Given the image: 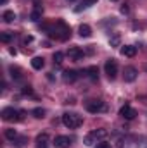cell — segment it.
Wrapping results in <instances>:
<instances>
[{
    "instance_id": "obj_3",
    "label": "cell",
    "mask_w": 147,
    "mask_h": 148,
    "mask_svg": "<svg viewBox=\"0 0 147 148\" xmlns=\"http://www.w3.org/2000/svg\"><path fill=\"white\" fill-rule=\"evenodd\" d=\"M107 136V131L106 129H97V131H92V133H88L87 136H85V145L87 147H92L97 140H102V138H106Z\"/></svg>"
},
{
    "instance_id": "obj_6",
    "label": "cell",
    "mask_w": 147,
    "mask_h": 148,
    "mask_svg": "<svg viewBox=\"0 0 147 148\" xmlns=\"http://www.w3.org/2000/svg\"><path fill=\"white\" fill-rule=\"evenodd\" d=\"M104 71H106V74H107L109 79H114L116 74H118V62H116L114 59L106 60V64H104Z\"/></svg>"
},
{
    "instance_id": "obj_2",
    "label": "cell",
    "mask_w": 147,
    "mask_h": 148,
    "mask_svg": "<svg viewBox=\"0 0 147 148\" xmlns=\"http://www.w3.org/2000/svg\"><path fill=\"white\" fill-rule=\"evenodd\" d=\"M62 124L69 129H76V127L81 126V117L78 114H73V112H66L62 115Z\"/></svg>"
},
{
    "instance_id": "obj_1",
    "label": "cell",
    "mask_w": 147,
    "mask_h": 148,
    "mask_svg": "<svg viewBox=\"0 0 147 148\" xmlns=\"http://www.w3.org/2000/svg\"><path fill=\"white\" fill-rule=\"evenodd\" d=\"M45 31H49V35L54 38H57V40H61V41H66L68 38L71 36V28L62 21V19H57L55 21V24H52V26H49V24H43L42 26Z\"/></svg>"
},
{
    "instance_id": "obj_13",
    "label": "cell",
    "mask_w": 147,
    "mask_h": 148,
    "mask_svg": "<svg viewBox=\"0 0 147 148\" xmlns=\"http://www.w3.org/2000/svg\"><path fill=\"white\" fill-rule=\"evenodd\" d=\"M78 33H80L81 38H90L92 36V28H90L88 24H81V26L78 28Z\"/></svg>"
},
{
    "instance_id": "obj_17",
    "label": "cell",
    "mask_w": 147,
    "mask_h": 148,
    "mask_svg": "<svg viewBox=\"0 0 147 148\" xmlns=\"http://www.w3.org/2000/svg\"><path fill=\"white\" fill-rule=\"evenodd\" d=\"M42 12H43V10H42V7H35V10L30 14V19H31V21H35V23L40 21V19H42Z\"/></svg>"
},
{
    "instance_id": "obj_14",
    "label": "cell",
    "mask_w": 147,
    "mask_h": 148,
    "mask_svg": "<svg viewBox=\"0 0 147 148\" xmlns=\"http://www.w3.org/2000/svg\"><path fill=\"white\" fill-rule=\"evenodd\" d=\"M85 73L88 74V77H90L92 81H99V69H97L95 66H90Z\"/></svg>"
},
{
    "instance_id": "obj_30",
    "label": "cell",
    "mask_w": 147,
    "mask_h": 148,
    "mask_svg": "<svg viewBox=\"0 0 147 148\" xmlns=\"http://www.w3.org/2000/svg\"><path fill=\"white\" fill-rule=\"evenodd\" d=\"M85 2H87V3H95L97 0H85Z\"/></svg>"
},
{
    "instance_id": "obj_19",
    "label": "cell",
    "mask_w": 147,
    "mask_h": 148,
    "mask_svg": "<svg viewBox=\"0 0 147 148\" xmlns=\"http://www.w3.org/2000/svg\"><path fill=\"white\" fill-rule=\"evenodd\" d=\"M119 43H121V36H119V35H112V36L109 38V45L111 47L116 48V47H119Z\"/></svg>"
},
{
    "instance_id": "obj_33",
    "label": "cell",
    "mask_w": 147,
    "mask_h": 148,
    "mask_svg": "<svg viewBox=\"0 0 147 148\" xmlns=\"http://www.w3.org/2000/svg\"><path fill=\"white\" fill-rule=\"evenodd\" d=\"M69 2H73V0H69Z\"/></svg>"
},
{
    "instance_id": "obj_12",
    "label": "cell",
    "mask_w": 147,
    "mask_h": 148,
    "mask_svg": "<svg viewBox=\"0 0 147 148\" xmlns=\"http://www.w3.org/2000/svg\"><path fill=\"white\" fill-rule=\"evenodd\" d=\"M47 143H49V134L47 133H42L37 136V148H47Z\"/></svg>"
},
{
    "instance_id": "obj_26",
    "label": "cell",
    "mask_w": 147,
    "mask_h": 148,
    "mask_svg": "<svg viewBox=\"0 0 147 148\" xmlns=\"http://www.w3.org/2000/svg\"><path fill=\"white\" fill-rule=\"evenodd\" d=\"M97 148H111L109 143H106V141H101L99 145H97Z\"/></svg>"
},
{
    "instance_id": "obj_27",
    "label": "cell",
    "mask_w": 147,
    "mask_h": 148,
    "mask_svg": "<svg viewBox=\"0 0 147 148\" xmlns=\"http://www.w3.org/2000/svg\"><path fill=\"white\" fill-rule=\"evenodd\" d=\"M24 141H26V138H19L16 145H17V147H23V145H24Z\"/></svg>"
},
{
    "instance_id": "obj_23",
    "label": "cell",
    "mask_w": 147,
    "mask_h": 148,
    "mask_svg": "<svg viewBox=\"0 0 147 148\" xmlns=\"http://www.w3.org/2000/svg\"><path fill=\"white\" fill-rule=\"evenodd\" d=\"M33 115H35L37 119H42V117H45V110L38 107V109H35V110H33Z\"/></svg>"
},
{
    "instance_id": "obj_10",
    "label": "cell",
    "mask_w": 147,
    "mask_h": 148,
    "mask_svg": "<svg viewBox=\"0 0 147 148\" xmlns=\"http://www.w3.org/2000/svg\"><path fill=\"white\" fill-rule=\"evenodd\" d=\"M121 55L123 57H135V53H137V48L133 47V45H125V47H121Z\"/></svg>"
},
{
    "instance_id": "obj_31",
    "label": "cell",
    "mask_w": 147,
    "mask_h": 148,
    "mask_svg": "<svg viewBox=\"0 0 147 148\" xmlns=\"http://www.w3.org/2000/svg\"><path fill=\"white\" fill-rule=\"evenodd\" d=\"M0 2H2V3H5V2H7V0H0Z\"/></svg>"
},
{
    "instance_id": "obj_4",
    "label": "cell",
    "mask_w": 147,
    "mask_h": 148,
    "mask_svg": "<svg viewBox=\"0 0 147 148\" xmlns=\"http://www.w3.org/2000/svg\"><path fill=\"white\" fill-rule=\"evenodd\" d=\"M2 119L3 121H19V119H23V112H17L14 107H5L2 110Z\"/></svg>"
},
{
    "instance_id": "obj_16",
    "label": "cell",
    "mask_w": 147,
    "mask_h": 148,
    "mask_svg": "<svg viewBox=\"0 0 147 148\" xmlns=\"http://www.w3.org/2000/svg\"><path fill=\"white\" fill-rule=\"evenodd\" d=\"M76 77H78V74H76V71H64V81L66 83H73V81H76Z\"/></svg>"
},
{
    "instance_id": "obj_7",
    "label": "cell",
    "mask_w": 147,
    "mask_h": 148,
    "mask_svg": "<svg viewBox=\"0 0 147 148\" xmlns=\"http://www.w3.org/2000/svg\"><path fill=\"white\" fill-rule=\"evenodd\" d=\"M119 115H121L123 119H128V121H132V119H135V115H137V110H135L132 105L125 103V105L119 109Z\"/></svg>"
},
{
    "instance_id": "obj_24",
    "label": "cell",
    "mask_w": 147,
    "mask_h": 148,
    "mask_svg": "<svg viewBox=\"0 0 147 148\" xmlns=\"http://www.w3.org/2000/svg\"><path fill=\"white\" fill-rule=\"evenodd\" d=\"M10 76L16 77V79H19V77H21V71H19L17 67H10Z\"/></svg>"
},
{
    "instance_id": "obj_22",
    "label": "cell",
    "mask_w": 147,
    "mask_h": 148,
    "mask_svg": "<svg viewBox=\"0 0 147 148\" xmlns=\"http://www.w3.org/2000/svg\"><path fill=\"white\" fill-rule=\"evenodd\" d=\"M52 59H54V64H57V66H59V64L62 62V59H64V53H62V52H55Z\"/></svg>"
},
{
    "instance_id": "obj_28",
    "label": "cell",
    "mask_w": 147,
    "mask_h": 148,
    "mask_svg": "<svg viewBox=\"0 0 147 148\" xmlns=\"http://www.w3.org/2000/svg\"><path fill=\"white\" fill-rule=\"evenodd\" d=\"M31 40H33V36H24L23 38V43H30Z\"/></svg>"
},
{
    "instance_id": "obj_18",
    "label": "cell",
    "mask_w": 147,
    "mask_h": 148,
    "mask_svg": "<svg viewBox=\"0 0 147 148\" xmlns=\"http://www.w3.org/2000/svg\"><path fill=\"white\" fill-rule=\"evenodd\" d=\"M2 17H3V21H5V23H12V21L16 19V14H14V10H5Z\"/></svg>"
},
{
    "instance_id": "obj_11",
    "label": "cell",
    "mask_w": 147,
    "mask_h": 148,
    "mask_svg": "<svg viewBox=\"0 0 147 148\" xmlns=\"http://www.w3.org/2000/svg\"><path fill=\"white\" fill-rule=\"evenodd\" d=\"M68 55H69L71 60H80V59L83 57V52H81L78 47H71V48L68 50Z\"/></svg>"
},
{
    "instance_id": "obj_15",
    "label": "cell",
    "mask_w": 147,
    "mask_h": 148,
    "mask_svg": "<svg viewBox=\"0 0 147 148\" xmlns=\"http://www.w3.org/2000/svg\"><path fill=\"white\" fill-rule=\"evenodd\" d=\"M43 66H45V60H43L42 57H35V59L31 60V67H33V69H37V71L43 69Z\"/></svg>"
},
{
    "instance_id": "obj_8",
    "label": "cell",
    "mask_w": 147,
    "mask_h": 148,
    "mask_svg": "<svg viewBox=\"0 0 147 148\" xmlns=\"http://www.w3.org/2000/svg\"><path fill=\"white\" fill-rule=\"evenodd\" d=\"M125 81H128V83H132V81H135L137 79V76H139V71L133 67V66H128V67H125Z\"/></svg>"
},
{
    "instance_id": "obj_32",
    "label": "cell",
    "mask_w": 147,
    "mask_h": 148,
    "mask_svg": "<svg viewBox=\"0 0 147 148\" xmlns=\"http://www.w3.org/2000/svg\"><path fill=\"white\" fill-rule=\"evenodd\" d=\"M111 2H116V0H111Z\"/></svg>"
},
{
    "instance_id": "obj_25",
    "label": "cell",
    "mask_w": 147,
    "mask_h": 148,
    "mask_svg": "<svg viewBox=\"0 0 147 148\" xmlns=\"http://www.w3.org/2000/svg\"><path fill=\"white\" fill-rule=\"evenodd\" d=\"M23 93H24V95H31V93H33L31 86H24V88H23Z\"/></svg>"
},
{
    "instance_id": "obj_29",
    "label": "cell",
    "mask_w": 147,
    "mask_h": 148,
    "mask_svg": "<svg viewBox=\"0 0 147 148\" xmlns=\"http://www.w3.org/2000/svg\"><path fill=\"white\" fill-rule=\"evenodd\" d=\"M121 12L126 14V12H128V5H123V7H121Z\"/></svg>"
},
{
    "instance_id": "obj_5",
    "label": "cell",
    "mask_w": 147,
    "mask_h": 148,
    "mask_svg": "<svg viewBox=\"0 0 147 148\" xmlns=\"http://www.w3.org/2000/svg\"><path fill=\"white\" fill-rule=\"evenodd\" d=\"M85 107H87V110L90 112V114H99V112L106 110V103L101 102V100H90V102H87Z\"/></svg>"
},
{
    "instance_id": "obj_9",
    "label": "cell",
    "mask_w": 147,
    "mask_h": 148,
    "mask_svg": "<svg viewBox=\"0 0 147 148\" xmlns=\"http://www.w3.org/2000/svg\"><path fill=\"white\" fill-rule=\"evenodd\" d=\"M69 145H71V140L68 136H55V140H54L55 148H69Z\"/></svg>"
},
{
    "instance_id": "obj_20",
    "label": "cell",
    "mask_w": 147,
    "mask_h": 148,
    "mask_svg": "<svg viewBox=\"0 0 147 148\" xmlns=\"http://www.w3.org/2000/svg\"><path fill=\"white\" fill-rule=\"evenodd\" d=\"M12 38H14V33H2L0 35V41H3V43H9V41H12Z\"/></svg>"
},
{
    "instance_id": "obj_21",
    "label": "cell",
    "mask_w": 147,
    "mask_h": 148,
    "mask_svg": "<svg viewBox=\"0 0 147 148\" xmlns=\"http://www.w3.org/2000/svg\"><path fill=\"white\" fill-rule=\"evenodd\" d=\"M16 136H17L16 129H12V127L5 129V138H7V140H16Z\"/></svg>"
}]
</instances>
